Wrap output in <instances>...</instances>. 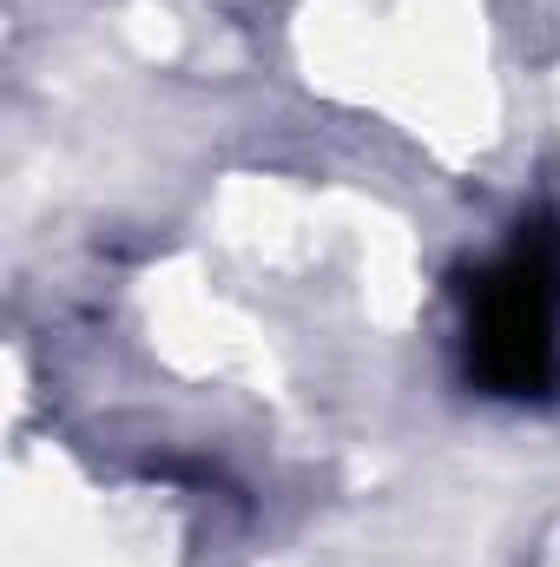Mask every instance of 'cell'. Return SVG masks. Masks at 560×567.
<instances>
[{
    "instance_id": "cell-1",
    "label": "cell",
    "mask_w": 560,
    "mask_h": 567,
    "mask_svg": "<svg viewBox=\"0 0 560 567\" xmlns=\"http://www.w3.org/2000/svg\"><path fill=\"white\" fill-rule=\"evenodd\" d=\"M468 383L501 403L560 390V231L541 218L468 284Z\"/></svg>"
}]
</instances>
